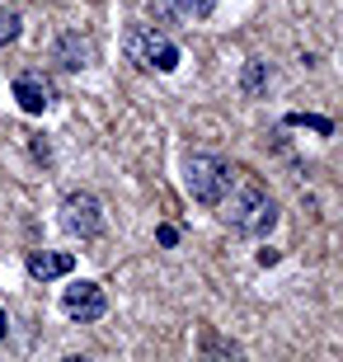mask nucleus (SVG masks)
<instances>
[{
  "instance_id": "5",
  "label": "nucleus",
  "mask_w": 343,
  "mask_h": 362,
  "mask_svg": "<svg viewBox=\"0 0 343 362\" xmlns=\"http://www.w3.org/2000/svg\"><path fill=\"white\" fill-rule=\"evenodd\" d=\"M62 310H66L76 325H94L108 315V296L99 282H71L66 292H62Z\"/></svg>"
},
{
  "instance_id": "9",
  "label": "nucleus",
  "mask_w": 343,
  "mask_h": 362,
  "mask_svg": "<svg viewBox=\"0 0 343 362\" xmlns=\"http://www.w3.org/2000/svg\"><path fill=\"white\" fill-rule=\"evenodd\" d=\"M268 85H273V66L259 62V57H250V62H245V76H240V90L250 94V99H264Z\"/></svg>"
},
{
  "instance_id": "2",
  "label": "nucleus",
  "mask_w": 343,
  "mask_h": 362,
  "mask_svg": "<svg viewBox=\"0 0 343 362\" xmlns=\"http://www.w3.org/2000/svg\"><path fill=\"white\" fill-rule=\"evenodd\" d=\"M122 52H127V62H136L141 71H160V76H170V71L184 62L179 42L165 38L156 24H132L127 33H122Z\"/></svg>"
},
{
  "instance_id": "15",
  "label": "nucleus",
  "mask_w": 343,
  "mask_h": 362,
  "mask_svg": "<svg viewBox=\"0 0 343 362\" xmlns=\"http://www.w3.org/2000/svg\"><path fill=\"white\" fill-rule=\"evenodd\" d=\"M277 259H282V255H277L273 245H264V250H259V264H264V269H268V264H277Z\"/></svg>"
},
{
  "instance_id": "8",
  "label": "nucleus",
  "mask_w": 343,
  "mask_h": 362,
  "mask_svg": "<svg viewBox=\"0 0 343 362\" xmlns=\"http://www.w3.org/2000/svg\"><path fill=\"white\" fill-rule=\"evenodd\" d=\"M57 62H62L66 71L94 66V42L85 38V33H76V28H71V33H62V38H57Z\"/></svg>"
},
{
  "instance_id": "13",
  "label": "nucleus",
  "mask_w": 343,
  "mask_h": 362,
  "mask_svg": "<svg viewBox=\"0 0 343 362\" xmlns=\"http://www.w3.org/2000/svg\"><path fill=\"white\" fill-rule=\"evenodd\" d=\"M151 14H156V24H170L179 10H174V0H151Z\"/></svg>"
},
{
  "instance_id": "16",
  "label": "nucleus",
  "mask_w": 343,
  "mask_h": 362,
  "mask_svg": "<svg viewBox=\"0 0 343 362\" xmlns=\"http://www.w3.org/2000/svg\"><path fill=\"white\" fill-rule=\"evenodd\" d=\"M5 334H10V320H5V310H0V344H5Z\"/></svg>"
},
{
  "instance_id": "4",
  "label": "nucleus",
  "mask_w": 343,
  "mask_h": 362,
  "mask_svg": "<svg viewBox=\"0 0 343 362\" xmlns=\"http://www.w3.org/2000/svg\"><path fill=\"white\" fill-rule=\"evenodd\" d=\"M62 226L71 230V235H80V240H94L99 230H104V202L94 198V193H66L62 198Z\"/></svg>"
},
{
  "instance_id": "3",
  "label": "nucleus",
  "mask_w": 343,
  "mask_h": 362,
  "mask_svg": "<svg viewBox=\"0 0 343 362\" xmlns=\"http://www.w3.org/2000/svg\"><path fill=\"white\" fill-rule=\"evenodd\" d=\"M226 184H231V165H226L221 156H211V151H188L184 156V188H188L193 202L216 207Z\"/></svg>"
},
{
  "instance_id": "7",
  "label": "nucleus",
  "mask_w": 343,
  "mask_h": 362,
  "mask_svg": "<svg viewBox=\"0 0 343 362\" xmlns=\"http://www.w3.org/2000/svg\"><path fill=\"white\" fill-rule=\"evenodd\" d=\"M71 269H76V255H71V250H33V255H28V273L38 282L66 278Z\"/></svg>"
},
{
  "instance_id": "11",
  "label": "nucleus",
  "mask_w": 343,
  "mask_h": 362,
  "mask_svg": "<svg viewBox=\"0 0 343 362\" xmlns=\"http://www.w3.org/2000/svg\"><path fill=\"white\" fill-rule=\"evenodd\" d=\"M19 33H24V24H19V10H10V5H0V47H10V42H19Z\"/></svg>"
},
{
  "instance_id": "6",
  "label": "nucleus",
  "mask_w": 343,
  "mask_h": 362,
  "mask_svg": "<svg viewBox=\"0 0 343 362\" xmlns=\"http://www.w3.org/2000/svg\"><path fill=\"white\" fill-rule=\"evenodd\" d=\"M10 94L24 113H47V108H52V85L42 81V76H33V71H28V76H14Z\"/></svg>"
},
{
  "instance_id": "1",
  "label": "nucleus",
  "mask_w": 343,
  "mask_h": 362,
  "mask_svg": "<svg viewBox=\"0 0 343 362\" xmlns=\"http://www.w3.org/2000/svg\"><path fill=\"white\" fill-rule=\"evenodd\" d=\"M221 221L231 230H245V235H259L264 240L268 230L277 226V202L273 193H268L264 184H259V175H250V170H236L231 165V184H226L221 193Z\"/></svg>"
},
{
  "instance_id": "10",
  "label": "nucleus",
  "mask_w": 343,
  "mask_h": 362,
  "mask_svg": "<svg viewBox=\"0 0 343 362\" xmlns=\"http://www.w3.org/2000/svg\"><path fill=\"white\" fill-rule=\"evenodd\" d=\"M174 10H179V19L202 24V19H211V14H216V0H174Z\"/></svg>"
},
{
  "instance_id": "12",
  "label": "nucleus",
  "mask_w": 343,
  "mask_h": 362,
  "mask_svg": "<svg viewBox=\"0 0 343 362\" xmlns=\"http://www.w3.org/2000/svg\"><path fill=\"white\" fill-rule=\"evenodd\" d=\"M291 127H310V132H320V136H334V122L330 118H315V113H291Z\"/></svg>"
},
{
  "instance_id": "14",
  "label": "nucleus",
  "mask_w": 343,
  "mask_h": 362,
  "mask_svg": "<svg viewBox=\"0 0 343 362\" xmlns=\"http://www.w3.org/2000/svg\"><path fill=\"white\" fill-rule=\"evenodd\" d=\"M160 245H165V250H174V245H179V230H174V226H160Z\"/></svg>"
}]
</instances>
